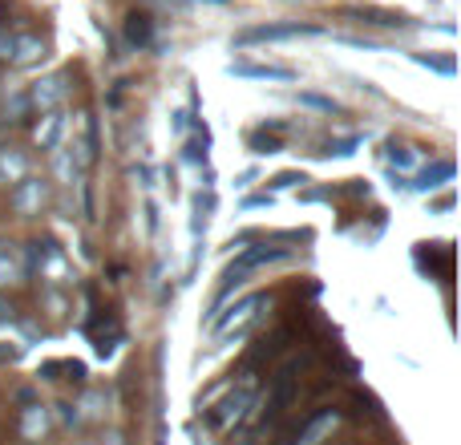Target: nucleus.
Wrapping results in <instances>:
<instances>
[{
    "mask_svg": "<svg viewBox=\"0 0 461 445\" xmlns=\"http://www.w3.org/2000/svg\"><path fill=\"white\" fill-rule=\"evenodd\" d=\"M303 368H308V357H292L276 377H271V389H267V397H263V405H255L263 422H276V417L284 413L287 405H292L295 385H300V373H303Z\"/></svg>",
    "mask_w": 461,
    "mask_h": 445,
    "instance_id": "nucleus-1",
    "label": "nucleus"
},
{
    "mask_svg": "<svg viewBox=\"0 0 461 445\" xmlns=\"http://www.w3.org/2000/svg\"><path fill=\"white\" fill-rule=\"evenodd\" d=\"M324 24L312 21H279V24H255V29L235 32V45H267V41H295V37H320Z\"/></svg>",
    "mask_w": 461,
    "mask_h": 445,
    "instance_id": "nucleus-2",
    "label": "nucleus"
},
{
    "mask_svg": "<svg viewBox=\"0 0 461 445\" xmlns=\"http://www.w3.org/2000/svg\"><path fill=\"white\" fill-rule=\"evenodd\" d=\"M251 409H255V385L251 381H239L235 393L219 401V409H211L207 422L215 425V430H235V425L251 422Z\"/></svg>",
    "mask_w": 461,
    "mask_h": 445,
    "instance_id": "nucleus-3",
    "label": "nucleus"
},
{
    "mask_svg": "<svg viewBox=\"0 0 461 445\" xmlns=\"http://www.w3.org/2000/svg\"><path fill=\"white\" fill-rule=\"evenodd\" d=\"M263 304H267V295L255 292V295H247V300L230 304V308H219L215 316H211V332H235V336H247V324H251V320L259 316Z\"/></svg>",
    "mask_w": 461,
    "mask_h": 445,
    "instance_id": "nucleus-4",
    "label": "nucleus"
},
{
    "mask_svg": "<svg viewBox=\"0 0 461 445\" xmlns=\"http://www.w3.org/2000/svg\"><path fill=\"white\" fill-rule=\"evenodd\" d=\"M287 247H247L243 255H239L235 263H230V268L223 271V279H235V284H247V276H251V271H259V268H267V263H284L287 259Z\"/></svg>",
    "mask_w": 461,
    "mask_h": 445,
    "instance_id": "nucleus-5",
    "label": "nucleus"
},
{
    "mask_svg": "<svg viewBox=\"0 0 461 445\" xmlns=\"http://www.w3.org/2000/svg\"><path fill=\"white\" fill-rule=\"evenodd\" d=\"M0 57L8 65H37L45 57V41L37 32H13V37H0Z\"/></svg>",
    "mask_w": 461,
    "mask_h": 445,
    "instance_id": "nucleus-6",
    "label": "nucleus"
},
{
    "mask_svg": "<svg viewBox=\"0 0 461 445\" xmlns=\"http://www.w3.org/2000/svg\"><path fill=\"white\" fill-rule=\"evenodd\" d=\"M29 259H32V268H37L45 279H53V284H65V279H69V259L61 255V247H57L53 239H45V243L37 239Z\"/></svg>",
    "mask_w": 461,
    "mask_h": 445,
    "instance_id": "nucleus-7",
    "label": "nucleus"
},
{
    "mask_svg": "<svg viewBox=\"0 0 461 445\" xmlns=\"http://www.w3.org/2000/svg\"><path fill=\"white\" fill-rule=\"evenodd\" d=\"M8 203H13V211L16 215H24V219H32V215H41L45 211V203H49V191H45V183L41 178H21V183L13 186V195H8Z\"/></svg>",
    "mask_w": 461,
    "mask_h": 445,
    "instance_id": "nucleus-8",
    "label": "nucleus"
},
{
    "mask_svg": "<svg viewBox=\"0 0 461 445\" xmlns=\"http://www.w3.org/2000/svg\"><path fill=\"white\" fill-rule=\"evenodd\" d=\"M65 97H69V77L65 73H53V77H41L37 86L29 89V105L32 110H61Z\"/></svg>",
    "mask_w": 461,
    "mask_h": 445,
    "instance_id": "nucleus-9",
    "label": "nucleus"
},
{
    "mask_svg": "<svg viewBox=\"0 0 461 445\" xmlns=\"http://www.w3.org/2000/svg\"><path fill=\"white\" fill-rule=\"evenodd\" d=\"M230 77H247V81H292L295 69H287V65H263V61H230L227 65Z\"/></svg>",
    "mask_w": 461,
    "mask_h": 445,
    "instance_id": "nucleus-10",
    "label": "nucleus"
},
{
    "mask_svg": "<svg viewBox=\"0 0 461 445\" xmlns=\"http://www.w3.org/2000/svg\"><path fill=\"white\" fill-rule=\"evenodd\" d=\"M336 422H340V409H320V413H312L308 422L300 425V433L292 438V445H320L336 430Z\"/></svg>",
    "mask_w": 461,
    "mask_h": 445,
    "instance_id": "nucleus-11",
    "label": "nucleus"
},
{
    "mask_svg": "<svg viewBox=\"0 0 461 445\" xmlns=\"http://www.w3.org/2000/svg\"><path fill=\"white\" fill-rule=\"evenodd\" d=\"M21 178H29V154L16 150V146H0V183H21Z\"/></svg>",
    "mask_w": 461,
    "mask_h": 445,
    "instance_id": "nucleus-12",
    "label": "nucleus"
},
{
    "mask_svg": "<svg viewBox=\"0 0 461 445\" xmlns=\"http://www.w3.org/2000/svg\"><path fill=\"white\" fill-rule=\"evenodd\" d=\"M454 175H457L454 159H438V162H433V167H425L421 175L413 178V191H438V186L454 183Z\"/></svg>",
    "mask_w": 461,
    "mask_h": 445,
    "instance_id": "nucleus-13",
    "label": "nucleus"
},
{
    "mask_svg": "<svg viewBox=\"0 0 461 445\" xmlns=\"http://www.w3.org/2000/svg\"><path fill=\"white\" fill-rule=\"evenodd\" d=\"M61 134H65V114L61 110H49L37 126V146L41 150H57L61 146Z\"/></svg>",
    "mask_w": 461,
    "mask_h": 445,
    "instance_id": "nucleus-14",
    "label": "nucleus"
},
{
    "mask_svg": "<svg viewBox=\"0 0 461 445\" xmlns=\"http://www.w3.org/2000/svg\"><path fill=\"white\" fill-rule=\"evenodd\" d=\"M126 41L134 49H150L154 45V21L146 13H130L126 16Z\"/></svg>",
    "mask_w": 461,
    "mask_h": 445,
    "instance_id": "nucleus-15",
    "label": "nucleus"
},
{
    "mask_svg": "<svg viewBox=\"0 0 461 445\" xmlns=\"http://www.w3.org/2000/svg\"><path fill=\"white\" fill-rule=\"evenodd\" d=\"M352 16H360V24H381V29H409L405 13H381V8H352Z\"/></svg>",
    "mask_w": 461,
    "mask_h": 445,
    "instance_id": "nucleus-16",
    "label": "nucleus"
},
{
    "mask_svg": "<svg viewBox=\"0 0 461 445\" xmlns=\"http://www.w3.org/2000/svg\"><path fill=\"white\" fill-rule=\"evenodd\" d=\"M45 430H49L45 409H41V405L21 409V438H24V441H41V438H45Z\"/></svg>",
    "mask_w": 461,
    "mask_h": 445,
    "instance_id": "nucleus-17",
    "label": "nucleus"
},
{
    "mask_svg": "<svg viewBox=\"0 0 461 445\" xmlns=\"http://www.w3.org/2000/svg\"><path fill=\"white\" fill-rule=\"evenodd\" d=\"M24 276V263H21V251L13 243H0V287L5 284H16Z\"/></svg>",
    "mask_w": 461,
    "mask_h": 445,
    "instance_id": "nucleus-18",
    "label": "nucleus"
},
{
    "mask_svg": "<svg viewBox=\"0 0 461 445\" xmlns=\"http://www.w3.org/2000/svg\"><path fill=\"white\" fill-rule=\"evenodd\" d=\"M211 211H215V195H194V219H191V235L199 239L203 231H207V222H211Z\"/></svg>",
    "mask_w": 461,
    "mask_h": 445,
    "instance_id": "nucleus-19",
    "label": "nucleus"
},
{
    "mask_svg": "<svg viewBox=\"0 0 461 445\" xmlns=\"http://www.w3.org/2000/svg\"><path fill=\"white\" fill-rule=\"evenodd\" d=\"M413 61H417V65H425V69H433V73H446V77H454V73H457V61H454V57H429V53H413Z\"/></svg>",
    "mask_w": 461,
    "mask_h": 445,
    "instance_id": "nucleus-20",
    "label": "nucleus"
},
{
    "mask_svg": "<svg viewBox=\"0 0 461 445\" xmlns=\"http://www.w3.org/2000/svg\"><path fill=\"white\" fill-rule=\"evenodd\" d=\"M247 146H251V154H279V150H284V146H279V138H267L263 130L247 134Z\"/></svg>",
    "mask_w": 461,
    "mask_h": 445,
    "instance_id": "nucleus-21",
    "label": "nucleus"
},
{
    "mask_svg": "<svg viewBox=\"0 0 461 445\" xmlns=\"http://www.w3.org/2000/svg\"><path fill=\"white\" fill-rule=\"evenodd\" d=\"M389 162H393V167H401V170H413V167H417L413 146H397V142H393V146H389Z\"/></svg>",
    "mask_w": 461,
    "mask_h": 445,
    "instance_id": "nucleus-22",
    "label": "nucleus"
},
{
    "mask_svg": "<svg viewBox=\"0 0 461 445\" xmlns=\"http://www.w3.org/2000/svg\"><path fill=\"white\" fill-rule=\"evenodd\" d=\"M300 105H308V110H320V114H340V105H336L332 97H324V94H300Z\"/></svg>",
    "mask_w": 461,
    "mask_h": 445,
    "instance_id": "nucleus-23",
    "label": "nucleus"
},
{
    "mask_svg": "<svg viewBox=\"0 0 461 445\" xmlns=\"http://www.w3.org/2000/svg\"><path fill=\"white\" fill-rule=\"evenodd\" d=\"M186 162H207V126L186 142Z\"/></svg>",
    "mask_w": 461,
    "mask_h": 445,
    "instance_id": "nucleus-24",
    "label": "nucleus"
},
{
    "mask_svg": "<svg viewBox=\"0 0 461 445\" xmlns=\"http://www.w3.org/2000/svg\"><path fill=\"white\" fill-rule=\"evenodd\" d=\"M365 142V134H352V138H340V142H332L328 146V154H336V159H344V154H352L357 146Z\"/></svg>",
    "mask_w": 461,
    "mask_h": 445,
    "instance_id": "nucleus-25",
    "label": "nucleus"
},
{
    "mask_svg": "<svg viewBox=\"0 0 461 445\" xmlns=\"http://www.w3.org/2000/svg\"><path fill=\"white\" fill-rule=\"evenodd\" d=\"M295 183H308V178H303L300 170H287V175H279V178H276L279 191H284V186H295Z\"/></svg>",
    "mask_w": 461,
    "mask_h": 445,
    "instance_id": "nucleus-26",
    "label": "nucleus"
},
{
    "mask_svg": "<svg viewBox=\"0 0 461 445\" xmlns=\"http://www.w3.org/2000/svg\"><path fill=\"white\" fill-rule=\"evenodd\" d=\"M178 5H211V8H230V0H178Z\"/></svg>",
    "mask_w": 461,
    "mask_h": 445,
    "instance_id": "nucleus-27",
    "label": "nucleus"
},
{
    "mask_svg": "<svg viewBox=\"0 0 461 445\" xmlns=\"http://www.w3.org/2000/svg\"><path fill=\"white\" fill-rule=\"evenodd\" d=\"M243 207H247V211H251V207H271V195H255V199H247Z\"/></svg>",
    "mask_w": 461,
    "mask_h": 445,
    "instance_id": "nucleus-28",
    "label": "nucleus"
},
{
    "mask_svg": "<svg viewBox=\"0 0 461 445\" xmlns=\"http://www.w3.org/2000/svg\"><path fill=\"white\" fill-rule=\"evenodd\" d=\"M255 183V170H243V175H239V183L235 186H251Z\"/></svg>",
    "mask_w": 461,
    "mask_h": 445,
    "instance_id": "nucleus-29",
    "label": "nucleus"
},
{
    "mask_svg": "<svg viewBox=\"0 0 461 445\" xmlns=\"http://www.w3.org/2000/svg\"><path fill=\"white\" fill-rule=\"evenodd\" d=\"M77 445H94V441H77Z\"/></svg>",
    "mask_w": 461,
    "mask_h": 445,
    "instance_id": "nucleus-30",
    "label": "nucleus"
}]
</instances>
